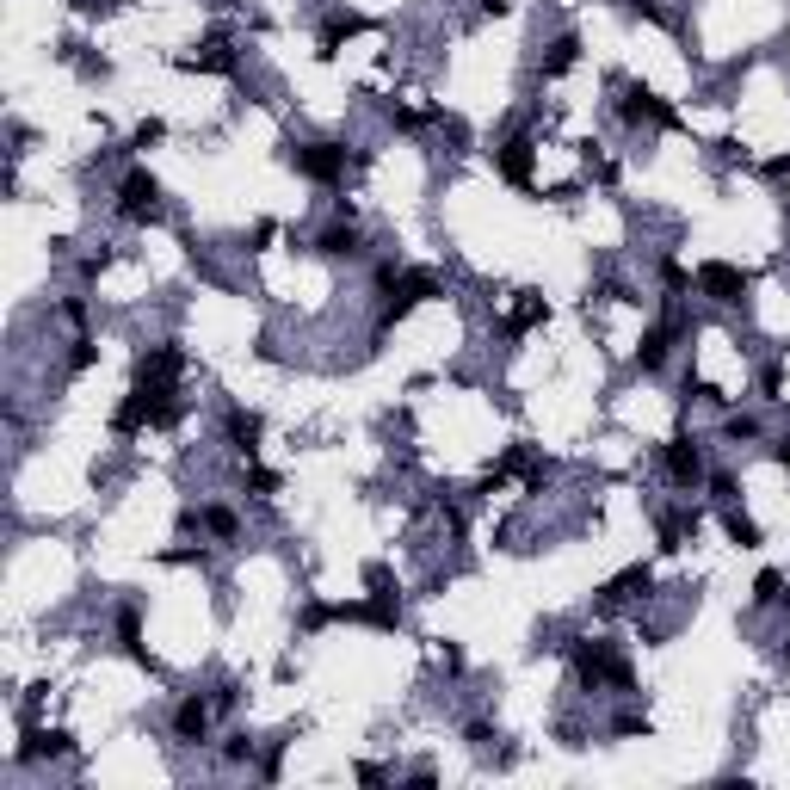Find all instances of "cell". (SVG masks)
<instances>
[{
  "label": "cell",
  "mask_w": 790,
  "mask_h": 790,
  "mask_svg": "<svg viewBox=\"0 0 790 790\" xmlns=\"http://www.w3.org/2000/svg\"><path fill=\"white\" fill-rule=\"evenodd\" d=\"M291 167L303 179H315V186H334V179L346 173V149H334V142H297L291 149Z\"/></svg>",
  "instance_id": "5b68a950"
},
{
  "label": "cell",
  "mask_w": 790,
  "mask_h": 790,
  "mask_svg": "<svg viewBox=\"0 0 790 790\" xmlns=\"http://www.w3.org/2000/svg\"><path fill=\"white\" fill-rule=\"evenodd\" d=\"M618 112H624L630 124H661V130H673V124H679V112H673V105H667L655 87H624Z\"/></svg>",
  "instance_id": "8992f818"
},
{
  "label": "cell",
  "mask_w": 790,
  "mask_h": 790,
  "mask_svg": "<svg viewBox=\"0 0 790 790\" xmlns=\"http://www.w3.org/2000/svg\"><path fill=\"white\" fill-rule=\"evenodd\" d=\"M753 599H760V605H778V599H784V574H778V568H760V581H753Z\"/></svg>",
  "instance_id": "7402d4cb"
},
{
  "label": "cell",
  "mask_w": 790,
  "mask_h": 790,
  "mask_svg": "<svg viewBox=\"0 0 790 790\" xmlns=\"http://www.w3.org/2000/svg\"><path fill=\"white\" fill-rule=\"evenodd\" d=\"M247 488H254V494L266 500V494H278V476H272V470H260V463L247 457Z\"/></svg>",
  "instance_id": "cb8c5ba5"
},
{
  "label": "cell",
  "mask_w": 790,
  "mask_h": 790,
  "mask_svg": "<svg viewBox=\"0 0 790 790\" xmlns=\"http://www.w3.org/2000/svg\"><path fill=\"white\" fill-rule=\"evenodd\" d=\"M130 377H136V389H155V395H173V383L186 377V352L179 346H149L130 365Z\"/></svg>",
  "instance_id": "7a4b0ae2"
},
{
  "label": "cell",
  "mask_w": 790,
  "mask_h": 790,
  "mask_svg": "<svg viewBox=\"0 0 790 790\" xmlns=\"http://www.w3.org/2000/svg\"><path fill=\"white\" fill-rule=\"evenodd\" d=\"M723 531H729V544H741V550H760V525H753L747 513H723Z\"/></svg>",
  "instance_id": "44dd1931"
},
{
  "label": "cell",
  "mask_w": 790,
  "mask_h": 790,
  "mask_svg": "<svg viewBox=\"0 0 790 790\" xmlns=\"http://www.w3.org/2000/svg\"><path fill=\"white\" fill-rule=\"evenodd\" d=\"M698 291H704L710 303H741V297H747V272L729 266V260H704V266H698Z\"/></svg>",
  "instance_id": "52a82bcc"
},
{
  "label": "cell",
  "mask_w": 790,
  "mask_h": 790,
  "mask_svg": "<svg viewBox=\"0 0 790 790\" xmlns=\"http://www.w3.org/2000/svg\"><path fill=\"white\" fill-rule=\"evenodd\" d=\"M315 247H321L328 260H352V254H358V229H352V217H346V223H334V229L321 235Z\"/></svg>",
  "instance_id": "e0dca14e"
},
{
  "label": "cell",
  "mask_w": 790,
  "mask_h": 790,
  "mask_svg": "<svg viewBox=\"0 0 790 790\" xmlns=\"http://www.w3.org/2000/svg\"><path fill=\"white\" fill-rule=\"evenodd\" d=\"M766 173H772V179H784V173H790V155H778V161H766Z\"/></svg>",
  "instance_id": "836d02e7"
},
{
  "label": "cell",
  "mask_w": 790,
  "mask_h": 790,
  "mask_svg": "<svg viewBox=\"0 0 790 790\" xmlns=\"http://www.w3.org/2000/svg\"><path fill=\"white\" fill-rule=\"evenodd\" d=\"M661 463H667V476H673L679 488H692V482L704 476V451H698V445H692L686 433H673V439H667V451H661Z\"/></svg>",
  "instance_id": "ba28073f"
},
{
  "label": "cell",
  "mask_w": 790,
  "mask_h": 790,
  "mask_svg": "<svg viewBox=\"0 0 790 790\" xmlns=\"http://www.w3.org/2000/svg\"><path fill=\"white\" fill-rule=\"evenodd\" d=\"M44 753H68V735H62V729H50V735H44V729H31L25 747H19V760H44Z\"/></svg>",
  "instance_id": "d6986e66"
},
{
  "label": "cell",
  "mask_w": 790,
  "mask_h": 790,
  "mask_svg": "<svg viewBox=\"0 0 790 790\" xmlns=\"http://www.w3.org/2000/svg\"><path fill=\"white\" fill-rule=\"evenodd\" d=\"M433 661H439L445 673H457V667H463V655H457V649H433Z\"/></svg>",
  "instance_id": "1f68e13d"
},
{
  "label": "cell",
  "mask_w": 790,
  "mask_h": 790,
  "mask_svg": "<svg viewBox=\"0 0 790 790\" xmlns=\"http://www.w3.org/2000/svg\"><path fill=\"white\" fill-rule=\"evenodd\" d=\"M784 661H790V642H784Z\"/></svg>",
  "instance_id": "e575fe53"
},
{
  "label": "cell",
  "mask_w": 790,
  "mask_h": 790,
  "mask_svg": "<svg viewBox=\"0 0 790 790\" xmlns=\"http://www.w3.org/2000/svg\"><path fill=\"white\" fill-rule=\"evenodd\" d=\"M204 525L217 531V537H235V513H229V507H210V513H204Z\"/></svg>",
  "instance_id": "484cf974"
},
{
  "label": "cell",
  "mask_w": 790,
  "mask_h": 790,
  "mask_svg": "<svg viewBox=\"0 0 790 790\" xmlns=\"http://www.w3.org/2000/svg\"><path fill=\"white\" fill-rule=\"evenodd\" d=\"M118 649L136 661V667H149L155 673V661H149V649H142V624H136V612H118Z\"/></svg>",
  "instance_id": "2e32d148"
},
{
  "label": "cell",
  "mask_w": 790,
  "mask_h": 790,
  "mask_svg": "<svg viewBox=\"0 0 790 790\" xmlns=\"http://www.w3.org/2000/svg\"><path fill=\"white\" fill-rule=\"evenodd\" d=\"M328 618H340V612H328V605H309V612H303V630H321Z\"/></svg>",
  "instance_id": "f1b7e54d"
},
{
  "label": "cell",
  "mask_w": 790,
  "mask_h": 790,
  "mask_svg": "<svg viewBox=\"0 0 790 790\" xmlns=\"http://www.w3.org/2000/svg\"><path fill=\"white\" fill-rule=\"evenodd\" d=\"M179 68H186V75H198V68H204V75H235V50L223 38H210L198 56H179Z\"/></svg>",
  "instance_id": "30bf717a"
},
{
  "label": "cell",
  "mask_w": 790,
  "mask_h": 790,
  "mask_svg": "<svg viewBox=\"0 0 790 790\" xmlns=\"http://www.w3.org/2000/svg\"><path fill=\"white\" fill-rule=\"evenodd\" d=\"M93 358H99V352H93V340H75V358H68V365H75V371H87Z\"/></svg>",
  "instance_id": "f546056e"
},
{
  "label": "cell",
  "mask_w": 790,
  "mask_h": 790,
  "mask_svg": "<svg viewBox=\"0 0 790 790\" xmlns=\"http://www.w3.org/2000/svg\"><path fill=\"white\" fill-rule=\"evenodd\" d=\"M550 309H544V297L537 291H519V303H513V315H507V334H531L537 321H544Z\"/></svg>",
  "instance_id": "9a60e30c"
},
{
  "label": "cell",
  "mask_w": 790,
  "mask_h": 790,
  "mask_svg": "<svg viewBox=\"0 0 790 790\" xmlns=\"http://www.w3.org/2000/svg\"><path fill=\"white\" fill-rule=\"evenodd\" d=\"M661 278H667V284H673V291H679V284H686L692 272H686V266H679V260H667V266H661Z\"/></svg>",
  "instance_id": "4dcf8cb0"
},
{
  "label": "cell",
  "mask_w": 790,
  "mask_h": 790,
  "mask_svg": "<svg viewBox=\"0 0 790 790\" xmlns=\"http://www.w3.org/2000/svg\"><path fill=\"white\" fill-rule=\"evenodd\" d=\"M389 303H383V315H377V328H395V321H402L414 303H426V297H439L445 291V284H439V272H402V278H395L389 284Z\"/></svg>",
  "instance_id": "3957f363"
},
{
  "label": "cell",
  "mask_w": 790,
  "mask_h": 790,
  "mask_svg": "<svg viewBox=\"0 0 790 790\" xmlns=\"http://www.w3.org/2000/svg\"><path fill=\"white\" fill-rule=\"evenodd\" d=\"M568 667H574V679L581 686H612V692H630L636 686V673H630V661L624 655H612V642H593V636H581V642H568Z\"/></svg>",
  "instance_id": "6da1fadb"
},
{
  "label": "cell",
  "mask_w": 790,
  "mask_h": 790,
  "mask_svg": "<svg viewBox=\"0 0 790 790\" xmlns=\"http://www.w3.org/2000/svg\"><path fill=\"white\" fill-rule=\"evenodd\" d=\"M173 735H179V741H204V735H210V704H204V698H186V704L173 710Z\"/></svg>",
  "instance_id": "7c38bea8"
},
{
  "label": "cell",
  "mask_w": 790,
  "mask_h": 790,
  "mask_svg": "<svg viewBox=\"0 0 790 790\" xmlns=\"http://www.w3.org/2000/svg\"><path fill=\"white\" fill-rule=\"evenodd\" d=\"M118 210H124V217L130 223H155L161 217V179L155 173H124V186H118Z\"/></svg>",
  "instance_id": "277c9868"
},
{
  "label": "cell",
  "mask_w": 790,
  "mask_h": 790,
  "mask_svg": "<svg viewBox=\"0 0 790 790\" xmlns=\"http://www.w3.org/2000/svg\"><path fill=\"white\" fill-rule=\"evenodd\" d=\"M772 463H778V470H790V439H778V445H772Z\"/></svg>",
  "instance_id": "d6a6232c"
},
{
  "label": "cell",
  "mask_w": 790,
  "mask_h": 790,
  "mask_svg": "<svg viewBox=\"0 0 790 790\" xmlns=\"http://www.w3.org/2000/svg\"><path fill=\"white\" fill-rule=\"evenodd\" d=\"M581 62V38L574 31H562V38L550 44V56H544V81H556V75H568V68Z\"/></svg>",
  "instance_id": "5bb4252c"
},
{
  "label": "cell",
  "mask_w": 790,
  "mask_h": 790,
  "mask_svg": "<svg viewBox=\"0 0 790 790\" xmlns=\"http://www.w3.org/2000/svg\"><path fill=\"white\" fill-rule=\"evenodd\" d=\"M618 735H649V716H636V710L618 716Z\"/></svg>",
  "instance_id": "4316f807"
},
{
  "label": "cell",
  "mask_w": 790,
  "mask_h": 790,
  "mask_svg": "<svg viewBox=\"0 0 790 790\" xmlns=\"http://www.w3.org/2000/svg\"><path fill=\"white\" fill-rule=\"evenodd\" d=\"M494 167H500V179H507V186H531V167H537V149H531V136H513L507 149L494 155Z\"/></svg>",
  "instance_id": "9c48e42d"
},
{
  "label": "cell",
  "mask_w": 790,
  "mask_h": 790,
  "mask_svg": "<svg viewBox=\"0 0 790 790\" xmlns=\"http://www.w3.org/2000/svg\"><path fill=\"white\" fill-rule=\"evenodd\" d=\"M161 136H167V124H161V118H142V124H136V136H130V149H155Z\"/></svg>",
  "instance_id": "603a6c76"
},
{
  "label": "cell",
  "mask_w": 790,
  "mask_h": 790,
  "mask_svg": "<svg viewBox=\"0 0 790 790\" xmlns=\"http://www.w3.org/2000/svg\"><path fill=\"white\" fill-rule=\"evenodd\" d=\"M649 581H655V574H649V568H642V562H636V568H624V574H612V581H605V587H599V599H605V605H624V599H636V593H649Z\"/></svg>",
  "instance_id": "8fae6325"
},
{
  "label": "cell",
  "mask_w": 790,
  "mask_h": 790,
  "mask_svg": "<svg viewBox=\"0 0 790 790\" xmlns=\"http://www.w3.org/2000/svg\"><path fill=\"white\" fill-rule=\"evenodd\" d=\"M753 433H760V420H747V414L729 420V439H753Z\"/></svg>",
  "instance_id": "83f0119b"
},
{
  "label": "cell",
  "mask_w": 790,
  "mask_h": 790,
  "mask_svg": "<svg viewBox=\"0 0 790 790\" xmlns=\"http://www.w3.org/2000/svg\"><path fill=\"white\" fill-rule=\"evenodd\" d=\"M260 433H266V420H260V414H247V408L229 414V445H235L241 457H254V451H260Z\"/></svg>",
  "instance_id": "4fadbf2b"
},
{
  "label": "cell",
  "mask_w": 790,
  "mask_h": 790,
  "mask_svg": "<svg viewBox=\"0 0 790 790\" xmlns=\"http://www.w3.org/2000/svg\"><path fill=\"white\" fill-rule=\"evenodd\" d=\"M358 31H365V19H358V13H334L328 25H321V56H334L340 38H358Z\"/></svg>",
  "instance_id": "ac0fdd59"
},
{
  "label": "cell",
  "mask_w": 790,
  "mask_h": 790,
  "mask_svg": "<svg viewBox=\"0 0 790 790\" xmlns=\"http://www.w3.org/2000/svg\"><path fill=\"white\" fill-rule=\"evenodd\" d=\"M75 68H81L87 81H105V75H112V62H105V56H81V50H75Z\"/></svg>",
  "instance_id": "d4e9b609"
},
{
  "label": "cell",
  "mask_w": 790,
  "mask_h": 790,
  "mask_svg": "<svg viewBox=\"0 0 790 790\" xmlns=\"http://www.w3.org/2000/svg\"><path fill=\"white\" fill-rule=\"evenodd\" d=\"M636 365H642V371H661V365H667V328H649V334H642Z\"/></svg>",
  "instance_id": "ffe728a7"
}]
</instances>
